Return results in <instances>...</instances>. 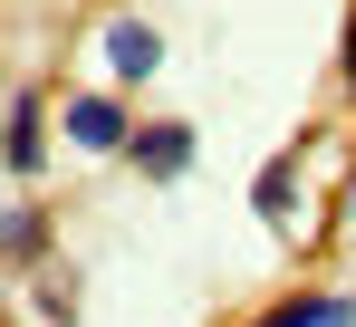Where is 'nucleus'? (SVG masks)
<instances>
[{
	"label": "nucleus",
	"instance_id": "nucleus-8",
	"mask_svg": "<svg viewBox=\"0 0 356 327\" xmlns=\"http://www.w3.org/2000/svg\"><path fill=\"white\" fill-rule=\"evenodd\" d=\"M347 77H356V19H347Z\"/></svg>",
	"mask_w": 356,
	"mask_h": 327
},
{
	"label": "nucleus",
	"instance_id": "nucleus-5",
	"mask_svg": "<svg viewBox=\"0 0 356 327\" xmlns=\"http://www.w3.org/2000/svg\"><path fill=\"white\" fill-rule=\"evenodd\" d=\"M250 327H356V298H337V289H308V298H280L270 318Z\"/></svg>",
	"mask_w": 356,
	"mask_h": 327
},
{
	"label": "nucleus",
	"instance_id": "nucleus-1",
	"mask_svg": "<svg viewBox=\"0 0 356 327\" xmlns=\"http://www.w3.org/2000/svg\"><path fill=\"white\" fill-rule=\"evenodd\" d=\"M67 145H77V154H125V145H135V125H125V106L116 97H67Z\"/></svg>",
	"mask_w": 356,
	"mask_h": 327
},
{
	"label": "nucleus",
	"instance_id": "nucleus-3",
	"mask_svg": "<svg viewBox=\"0 0 356 327\" xmlns=\"http://www.w3.org/2000/svg\"><path fill=\"white\" fill-rule=\"evenodd\" d=\"M125 164H135L145 183H174L183 164H193V125H183V115H154V125H135V145H125Z\"/></svg>",
	"mask_w": 356,
	"mask_h": 327
},
{
	"label": "nucleus",
	"instance_id": "nucleus-7",
	"mask_svg": "<svg viewBox=\"0 0 356 327\" xmlns=\"http://www.w3.org/2000/svg\"><path fill=\"white\" fill-rule=\"evenodd\" d=\"M250 212H260V221H289V164L250 173Z\"/></svg>",
	"mask_w": 356,
	"mask_h": 327
},
{
	"label": "nucleus",
	"instance_id": "nucleus-4",
	"mask_svg": "<svg viewBox=\"0 0 356 327\" xmlns=\"http://www.w3.org/2000/svg\"><path fill=\"white\" fill-rule=\"evenodd\" d=\"M0 164L29 183V173H49V154H39V87H10V145H0Z\"/></svg>",
	"mask_w": 356,
	"mask_h": 327
},
{
	"label": "nucleus",
	"instance_id": "nucleus-2",
	"mask_svg": "<svg viewBox=\"0 0 356 327\" xmlns=\"http://www.w3.org/2000/svg\"><path fill=\"white\" fill-rule=\"evenodd\" d=\"M106 67H116L125 87H145V77L164 67V29L135 19V10H116V19H106Z\"/></svg>",
	"mask_w": 356,
	"mask_h": 327
},
{
	"label": "nucleus",
	"instance_id": "nucleus-6",
	"mask_svg": "<svg viewBox=\"0 0 356 327\" xmlns=\"http://www.w3.org/2000/svg\"><path fill=\"white\" fill-rule=\"evenodd\" d=\"M39 250H49V212H29V202H19V212H10V270H29Z\"/></svg>",
	"mask_w": 356,
	"mask_h": 327
}]
</instances>
